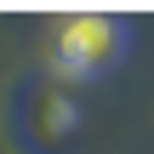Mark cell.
<instances>
[{
  "mask_svg": "<svg viewBox=\"0 0 154 154\" xmlns=\"http://www.w3.org/2000/svg\"><path fill=\"white\" fill-rule=\"evenodd\" d=\"M126 40H131L126 17H109V11L57 17L51 23V69L69 80H97L126 57Z\"/></svg>",
  "mask_w": 154,
  "mask_h": 154,
  "instance_id": "6da1fadb",
  "label": "cell"
}]
</instances>
